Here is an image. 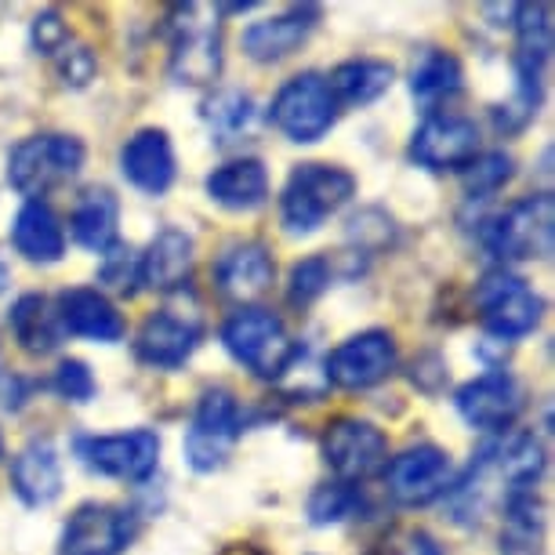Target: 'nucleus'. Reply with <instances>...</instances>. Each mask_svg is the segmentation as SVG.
<instances>
[{
	"label": "nucleus",
	"instance_id": "obj_4",
	"mask_svg": "<svg viewBox=\"0 0 555 555\" xmlns=\"http://www.w3.org/2000/svg\"><path fill=\"white\" fill-rule=\"evenodd\" d=\"M552 225L555 204L548 193L522 196L494 218L479 225V244L498 261H527L552 255Z\"/></svg>",
	"mask_w": 555,
	"mask_h": 555
},
{
	"label": "nucleus",
	"instance_id": "obj_28",
	"mask_svg": "<svg viewBox=\"0 0 555 555\" xmlns=\"http://www.w3.org/2000/svg\"><path fill=\"white\" fill-rule=\"evenodd\" d=\"M461 80H465V73H461V62L450 55V51L428 48L425 55L414 62V69H411V95L417 102H425V106H436V102L457 95Z\"/></svg>",
	"mask_w": 555,
	"mask_h": 555
},
{
	"label": "nucleus",
	"instance_id": "obj_3",
	"mask_svg": "<svg viewBox=\"0 0 555 555\" xmlns=\"http://www.w3.org/2000/svg\"><path fill=\"white\" fill-rule=\"evenodd\" d=\"M83 156L88 150L73 134H29L8 156V182L26 201H40L80 175Z\"/></svg>",
	"mask_w": 555,
	"mask_h": 555
},
{
	"label": "nucleus",
	"instance_id": "obj_17",
	"mask_svg": "<svg viewBox=\"0 0 555 555\" xmlns=\"http://www.w3.org/2000/svg\"><path fill=\"white\" fill-rule=\"evenodd\" d=\"M320 18H323L320 4H295V8H287L284 15L250 23L244 34H240V48H244L247 59L261 62V66L284 62L312 37V29L320 26Z\"/></svg>",
	"mask_w": 555,
	"mask_h": 555
},
{
	"label": "nucleus",
	"instance_id": "obj_11",
	"mask_svg": "<svg viewBox=\"0 0 555 555\" xmlns=\"http://www.w3.org/2000/svg\"><path fill=\"white\" fill-rule=\"evenodd\" d=\"M411 164L425 167V171H465L468 164L479 156V128L473 117L461 113L433 109L417 124L406 145Z\"/></svg>",
	"mask_w": 555,
	"mask_h": 555
},
{
	"label": "nucleus",
	"instance_id": "obj_6",
	"mask_svg": "<svg viewBox=\"0 0 555 555\" xmlns=\"http://www.w3.org/2000/svg\"><path fill=\"white\" fill-rule=\"evenodd\" d=\"M244 436V414H240L236 396L229 389H207L201 396L185 433V465L193 473H215L225 465L229 450L236 447V439Z\"/></svg>",
	"mask_w": 555,
	"mask_h": 555
},
{
	"label": "nucleus",
	"instance_id": "obj_37",
	"mask_svg": "<svg viewBox=\"0 0 555 555\" xmlns=\"http://www.w3.org/2000/svg\"><path fill=\"white\" fill-rule=\"evenodd\" d=\"M29 44H34L37 55L55 59L59 51L69 44V26H66V18H62V12H55V8L40 12L34 18V26H29Z\"/></svg>",
	"mask_w": 555,
	"mask_h": 555
},
{
	"label": "nucleus",
	"instance_id": "obj_36",
	"mask_svg": "<svg viewBox=\"0 0 555 555\" xmlns=\"http://www.w3.org/2000/svg\"><path fill=\"white\" fill-rule=\"evenodd\" d=\"M55 66H59V77H62L66 88H88V83L95 80V73H99L95 51H91L88 44H77V40H69V44L59 51Z\"/></svg>",
	"mask_w": 555,
	"mask_h": 555
},
{
	"label": "nucleus",
	"instance_id": "obj_23",
	"mask_svg": "<svg viewBox=\"0 0 555 555\" xmlns=\"http://www.w3.org/2000/svg\"><path fill=\"white\" fill-rule=\"evenodd\" d=\"M117 229H120V201L117 193L106 185H91L77 196L69 211V233L73 240L91 250V255H106L117 244Z\"/></svg>",
	"mask_w": 555,
	"mask_h": 555
},
{
	"label": "nucleus",
	"instance_id": "obj_10",
	"mask_svg": "<svg viewBox=\"0 0 555 555\" xmlns=\"http://www.w3.org/2000/svg\"><path fill=\"white\" fill-rule=\"evenodd\" d=\"M450 487H454V465H450L447 450L436 443L406 447L403 454L385 461V490L403 508L433 505V501L447 498Z\"/></svg>",
	"mask_w": 555,
	"mask_h": 555
},
{
	"label": "nucleus",
	"instance_id": "obj_7",
	"mask_svg": "<svg viewBox=\"0 0 555 555\" xmlns=\"http://www.w3.org/2000/svg\"><path fill=\"white\" fill-rule=\"evenodd\" d=\"M479 320H483V331L494 341H516L527 338V334L538 327L544 317V301L533 291L527 280L512 276V272H490V276L479 284Z\"/></svg>",
	"mask_w": 555,
	"mask_h": 555
},
{
	"label": "nucleus",
	"instance_id": "obj_29",
	"mask_svg": "<svg viewBox=\"0 0 555 555\" xmlns=\"http://www.w3.org/2000/svg\"><path fill=\"white\" fill-rule=\"evenodd\" d=\"M204 120H207V128H211L218 145L240 142L255 131V102L236 88L215 91V95L204 102Z\"/></svg>",
	"mask_w": 555,
	"mask_h": 555
},
{
	"label": "nucleus",
	"instance_id": "obj_39",
	"mask_svg": "<svg viewBox=\"0 0 555 555\" xmlns=\"http://www.w3.org/2000/svg\"><path fill=\"white\" fill-rule=\"evenodd\" d=\"M8 284V266H4V258H0V291H4Z\"/></svg>",
	"mask_w": 555,
	"mask_h": 555
},
{
	"label": "nucleus",
	"instance_id": "obj_15",
	"mask_svg": "<svg viewBox=\"0 0 555 555\" xmlns=\"http://www.w3.org/2000/svg\"><path fill=\"white\" fill-rule=\"evenodd\" d=\"M201 338H204L201 312L164 306L145 317L139 338H134V356H139V363L153 366V371H175V366H182L201 349Z\"/></svg>",
	"mask_w": 555,
	"mask_h": 555
},
{
	"label": "nucleus",
	"instance_id": "obj_18",
	"mask_svg": "<svg viewBox=\"0 0 555 555\" xmlns=\"http://www.w3.org/2000/svg\"><path fill=\"white\" fill-rule=\"evenodd\" d=\"M55 317H59L62 334H73V338L113 345L128 334V323H124L117 306H113L99 287L62 291V295L55 298Z\"/></svg>",
	"mask_w": 555,
	"mask_h": 555
},
{
	"label": "nucleus",
	"instance_id": "obj_22",
	"mask_svg": "<svg viewBox=\"0 0 555 555\" xmlns=\"http://www.w3.org/2000/svg\"><path fill=\"white\" fill-rule=\"evenodd\" d=\"M12 247L34 266H55L66 255V229L44 201H26L12 218Z\"/></svg>",
	"mask_w": 555,
	"mask_h": 555
},
{
	"label": "nucleus",
	"instance_id": "obj_21",
	"mask_svg": "<svg viewBox=\"0 0 555 555\" xmlns=\"http://www.w3.org/2000/svg\"><path fill=\"white\" fill-rule=\"evenodd\" d=\"M193 269V236L182 229H160L139 255V280L150 291H178Z\"/></svg>",
	"mask_w": 555,
	"mask_h": 555
},
{
	"label": "nucleus",
	"instance_id": "obj_27",
	"mask_svg": "<svg viewBox=\"0 0 555 555\" xmlns=\"http://www.w3.org/2000/svg\"><path fill=\"white\" fill-rule=\"evenodd\" d=\"M8 323H12L15 341L23 345L29 356H48L62 345V327H59L55 306H51L44 295H37V291L15 298L12 312H8Z\"/></svg>",
	"mask_w": 555,
	"mask_h": 555
},
{
	"label": "nucleus",
	"instance_id": "obj_31",
	"mask_svg": "<svg viewBox=\"0 0 555 555\" xmlns=\"http://www.w3.org/2000/svg\"><path fill=\"white\" fill-rule=\"evenodd\" d=\"M360 508H363L360 487H352V483H323V487L312 490V498H309V522H312V527H331V522L352 519Z\"/></svg>",
	"mask_w": 555,
	"mask_h": 555
},
{
	"label": "nucleus",
	"instance_id": "obj_2",
	"mask_svg": "<svg viewBox=\"0 0 555 555\" xmlns=\"http://www.w3.org/2000/svg\"><path fill=\"white\" fill-rule=\"evenodd\" d=\"M356 196V178L334 164H298L280 193V222L291 236H309Z\"/></svg>",
	"mask_w": 555,
	"mask_h": 555
},
{
	"label": "nucleus",
	"instance_id": "obj_35",
	"mask_svg": "<svg viewBox=\"0 0 555 555\" xmlns=\"http://www.w3.org/2000/svg\"><path fill=\"white\" fill-rule=\"evenodd\" d=\"M51 389H55L66 403H88V400H95L99 382H95V374H91V366L83 360H62L55 366Z\"/></svg>",
	"mask_w": 555,
	"mask_h": 555
},
{
	"label": "nucleus",
	"instance_id": "obj_14",
	"mask_svg": "<svg viewBox=\"0 0 555 555\" xmlns=\"http://www.w3.org/2000/svg\"><path fill=\"white\" fill-rule=\"evenodd\" d=\"M396 338L389 331L374 327V331H360L352 338H345L338 349H331L327 363V382L338 385V389H349V392H360V389H374L382 385L389 374L396 371Z\"/></svg>",
	"mask_w": 555,
	"mask_h": 555
},
{
	"label": "nucleus",
	"instance_id": "obj_24",
	"mask_svg": "<svg viewBox=\"0 0 555 555\" xmlns=\"http://www.w3.org/2000/svg\"><path fill=\"white\" fill-rule=\"evenodd\" d=\"M207 196L225 211H258L269 201V171L255 156L215 167L204 182Z\"/></svg>",
	"mask_w": 555,
	"mask_h": 555
},
{
	"label": "nucleus",
	"instance_id": "obj_8",
	"mask_svg": "<svg viewBox=\"0 0 555 555\" xmlns=\"http://www.w3.org/2000/svg\"><path fill=\"white\" fill-rule=\"evenodd\" d=\"M178 23L171 26V77L178 83H215L222 73V29L215 18H204L201 4L175 8Z\"/></svg>",
	"mask_w": 555,
	"mask_h": 555
},
{
	"label": "nucleus",
	"instance_id": "obj_34",
	"mask_svg": "<svg viewBox=\"0 0 555 555\" xmlns=\"http://www.w3.org/2000/svg\"><path fill=\"white\" fill-rule=\"evenodd\" d=\"M334 272H331V261L323 255H309L295 261V269H291V280H287V301L295 309H309L312 301H317L323 291L331 287Z\"/></svg>",
	"mask_w": 555,
	"mask_h": 555
},
{
	"label": "nucleus",
	"instance_id": "obj_40",
	"mask_svg": "<svg viewBox=\"0 0 555 555\" xmlns=\"http://www.w3.org/2000/svg\"><path fill=\"white\" fill-rule=\"evenodd\" d=\"M0 457H4V436H0Z\"/></svg>",
	"mask_w": 555,
	"mask_h": 555
},
{
	"label": "nucleus",
	"instance_id": "obj_19",
	"mask_svg": "<svg viewBox=\"0 0 555 555\" xmlns=\"http://www.w3.org/2000/svg\"><path fill=\"white\" fill-rule=\"evenodd\" d=\"M120 171L139 193L164 196L175 185V175H178L171 134L164 128L134 131L120 150Z\"/></svg>",
	"mask_w": 555,
	"mask_h": 555
},
{
	"label": "nucleus",
	"instance_id": "obj_20",
	"mask_svg": "<svg viewBox=\"0 0 555 555\" xmlns=\"http://www.w3.org/2000/svg\"><path fill=\"white\" fill-rule=\"evenodd\" d=\"M215 284L225 298L233 301H250L258 295H266L276 280V261H272L266 244H255V240H244V244L225 247L222 255L215 258Z\"/></svg>",
	"mask_w": 555,
	"mask_h": 555
},
{
	"label": "nucleus",
	"instance_id": "obj_26",
	"mask_svg": "<svg viewBox=\"0 0 555 555\" xmlns=\"http://www.w3.org/2000/svg\"><path fill=\"white\" fill-rule=\"evenodd\" d=\"M396 66L385 59H349L338 62L327 77V88L338 106H371L392 88Z\"/></svg>",
	"mask_w": 555,
	"mask_h": 555
},
{
	"label": "nucleus",
	"instance_id": "obj_25",
	"mask_svg": "<svg viewBox=\"0 0 555 555\" xmlns=\"http://www.w3.org/2000/svg\"><path fill=\"white\" fill-rule=\"evenodd\" d=\"M12 490L29 508H44L62 494V465L59 450L48 439H37L26 450H18L12 461Z\"/></svg>",
	"mask_w": 555,
	"mask_h": 555
},
{
	"label": "nucleus",
	"instance_id": "obj_16",
	"mask_svg": "<svg viewBox=\"0 0 555 555\" xmlns=\"http://www.w3.org/2000/svg\"><path fill=\"white\" fill-rule=\"evenodd\" d=\"M461 422L479 433H508L522 411V389L508 371H487L454 392Z\"/></svg>",
	"mask_w": 555,
	"mask_h": 555
},
{
	"label": "nucleus",
	"instance_id": "obj_13",
	"mask_svg": "<svg viewBox=\"0 0 555 555\" xmlns=\"http://www.w3.org/2000/svg\"><path fill=\"white\" fill-rule=\"evenodd\" d=\"M134 512L109 501H83L59 533V555H124L134 541Z\"/></svg>",
	"mask_w": 555,
	"mask_h": 555
},
{
	"label": "nucleus",
	"instance_id": "obj_38",
	"mask_svg": "<svg viewBox=\"0 0 555 555\" xmlns=\"http://www.w3.org/2000/svg\"><path fill=\"white\" fill-rule=\"evenodd\" d=\"M374 555H443V548H439V541L433 538V533L403 530V533H392V538L385 541Z\"/></svg>",
	"mask_w": 555,
	"mask_h": 555
},
{
	"label": "nucleus",
	"instance_id": "obj_32",
	"mask_svg": "<svg viewBox=\"0 0 555 555\" xmlns=\"http://www.w3.org/2000/svg\"><path fill=\"white\" fill-rule=\"evenodd\" d=\"M512 175H516V164H512L508 153H479L473 164L465 167V193L468 201H487V196H494L498 190H505L512 182Z\"/></svg>",
	"mask_w": 555,
	"mask_h": 555
},
{
	"label": "nucleus",
	"instance_id": "obj_12",
	"mask_svg": "<svg viewBox=\"0 0 555 555\" xmlns=\"http://www.w3.org/2000/svg\"><path fill=\"white\" fill-rule=\"evenodd\" d=\"M320 454L327 468L338 476V483H360V479L374 476L389 461V439L378 425L363 422V417H338L323 428Z\"/></svg>",
	"mask_w": 555,
	"mask_h": 555
},
{
	"label": "nucleus",
	"instance_id": "obj_30",
	"mask_svg": "<svg viewBox=\"0 0 555 555\" xmlns=\"http://www.w3.org/2000/svg\"><path fill=\"white\" fill-rule=\"evenodd\" d=\"M512 26H516V59L527 66L544 69L552 59V4H519L512 12Z\"/></svg>",
	"mask_w": 555,
	"mask_h": 555
},
{
	"label": "nucleus",
	"instance_id": "obj_9",
	"mask_svg": "<svg viewBox=\"0 0 555 555\" xmlns=\"http://www.w3.org/2000/svg\"><path fill=\"white\" fill-rule=\"evenodd\" d=\"M73 450L91 473L128 479V483H145L160 465V436L153 428H131V433L113 436H77Z\"/></svg>",
	"mask_w": 555,
	"mask_h": 555
},
{
	"label": "nucleus",
	"instance_id": "obj_5",
	"mask_svg": "<svg viewBox=\"0 0 555 555\" xmlns=\"http://www.w3.org/2000/svg\"><path fill=\"white\" fill-rule=\"evenodd\" d=\"M338 102H334L327 77L323 73H298L291 77L284 88L276 91L269 106V124L276 128L284 139L298 145H312L320 139H327L331 128L338 124Z\"/></svg>",
	"mask_w": 555,
	"mask_h": 555
},
{
	"label": "nucleus",
	"instance_id": "obj_33",
	"mask_svg": "<svg viewBox=\"0 0 555 555\" xmlns=\"http://www.w3.org/2000/svg\"><path fill=\"white\" fill-rule=\"evenodd\" d=\"M99 284L113 291V295H120V298H134L139 295V287H142V280H139V250L128 247V244H113L106 255H102L99 261Z\"/></svg>",
	"mask_w": 555,
	"mask_h": 555
},
{
	"label": "nucleus",
	"instance_id": "obj_1",
	"mask_svg": "<svg viewBox=\"0 0 555 555\" xmlns=\"http://www.w3.org/2000/svg\"><path fill=\"white\" fill-rule=\"evenodd\" d=\"M222 345L240 366H247L261 382H280L301 356V345L287 334L284 320L272 309L258 306L240 309L225 320Z\"/></svg>",
	"mask_w": 555,
	"mask_h": 555
}]
</instances>
